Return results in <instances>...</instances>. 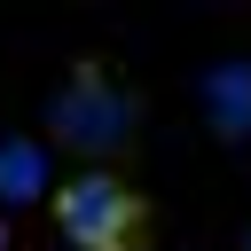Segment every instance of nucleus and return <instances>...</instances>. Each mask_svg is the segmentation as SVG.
I'll return each instance as SVG.
<instances>
[{
  "label": "nucleus",
  "mask_w": 251,
  "mask_h": 251,
  "mask_svg": "<svg viewBox=\"0 0 251 251\" xmlns=\"http://www.w3.org/2000/svg\"><path fill=\"white\" fill-rule=\"evenodd\" d=\"M55 173H47V149L39 141H0V212L8 204H47Z\"/></svg>",
  "instance_id": "3"
},
{
  "label": "nucleus",
  "mask_w": 251,
  "mask_h": 251,
  "mask_svg": "<svg viewBox=\"0 0 251 251\" xmlns=\"http://www.w3.org/2000/svg\"><path fill=\"white\" fill-rule=\"evenodd\" d=\"M39 212L71 251H149L157 243V196L126 173H63Z\"/></svg>",
  "instance_id": "2"
},
{
  "label": "nucleus",
  "mask_w": 251,
  "mask_h": 251,
  "mask_svg": "<svg viewBox=\"0 0 251 251\" xmlns=\"http://www.w3.org/2000/svg\"><path fill=\"white\" fill-rule=\"evenodd\" d=\"M0 251H16V220L8 212H0Z\"/></svg>",
  "instance_id": "4"
},
{
  "label": "nucleus",
  "mask_w": 251,
  "mask_h": 251,
  "mask_svg": "<svg viewBox=\"0 0 251 251\" xmlns=\"http://www.w3.org/2000/svg\"><path fill=\"white\" fill-rule=\"evenodd\" d=\"M141 126H149V102L141 86L110 63V55H78L63 71V86L47 94V133L39 149H63L78 173H126L141 157Z\"/></svg>",
  "instance_id": "1"
},
{
  "label": "nucleus",
  "mask_w": 251,
  "mask_h": 251,
  "mask_svg": "<svg viewBox=\"0 0 251 251\" xmlns=\"http://www.w3.org/2000/svg\"><path fill=\"white\" fill-rule=\"evenodd\" d=\"M243 251H251V227H243Z\"/></svg>",
  "instance_id": "5"
}]
</instances>
